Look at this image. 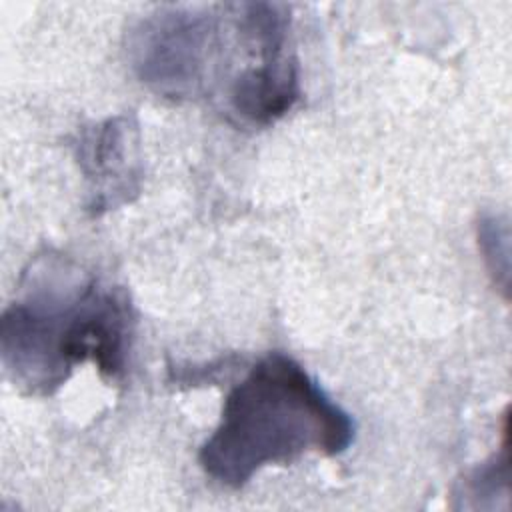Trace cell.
<instances>
[{
  "instance_id": "cell-1",
  "label": "cell",
  "mask_w": 512,
  "mask_h": 512,
  "mask_svg": "<svg viewBox=\"0 0 512 512\" xmlns=\"http://www.w3.org/2000/svg\"><path fill=\"white\" fill-rule=\"evenodd\" d=\"M24 294L2 314L0 352L8 378L26 394L50 396L76 364L104 378L126 374L134 310L120 286H106L62 258H42L24 274Z\"/></svg>"
},
{
  "instance_id": "cell-2",
  "label": "cell",
  "mask_w": 512,
  "mask_h": 512,
  "mask_svg": "<svg viewBox=\"0 0 512 512\" xmlns=\"http://www.w3.org/2000/svg\"><path fill=\"white\" fill-rule=\"evenodd\" d=\"M356 424L294 358L270 352L226 396L198 462L218 484L242 488L264 466L290 464L308 452L338 456Z\"/></svg>"
},
{
  "instance_id": "cell-3",
  "label": "cell",
  "mask_w": 512,
  "mask_h": 512,
  "mask_svg": "<svg viewBox=\"0 0 512 512\" xmlns=\"http://www.w3.org/2000/svg\"><path fill=\"white\" fill-rule=\"evenodd\" d=\"M226 44V6H164L134 24L126 50L136 78L154 94L194 100L220 88Z\"/></svg>"
},
{
  "instance_id": "cell-4",
  "label": "cell",
  "mask_w": 512,
  "mask_h": 512,
  "mask_svg": "<svg viewBox=\"0 0 512 512\" xmlns=\"http://www.w3.org/2000/svg\"><path fill=\"white\" fill-rule=\"evenodd\" d=\"M232 52L222 100L242 124L268 126L300 98V74L284 4H230Z\"/></svg>"
},
{
  "instance_id": "cell-5",
  "label": "cell",
  "mask_w": 512,
  "mask_h": 512,
  "mask_svg": "<svg viewBox=\"0 0 512 512\" xmlns=\"http://www.w3.org/2000/svg\"><path fill=\"white\" fill-rule=\"evenodd\" d=\"M74 154L88 182L86 210L92 216L116 210L140 194V130L132 116L120 114L84 126Z\"/></svg>"
}]
</instances>
